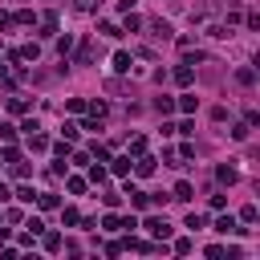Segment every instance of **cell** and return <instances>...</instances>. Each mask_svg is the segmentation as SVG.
I'll return each mask as SVG.
<instances>
[{
    "mask_svg": "<svg viewBox=\"0 0 260 260\" xmlns=\"http://www.w3.org/2000/svg\"><path fill=\"white\" fill-rule=\"evenodd\" d=\"M171 77H175V85H191V81H195V69H191V65H179Z\"/></svg>",
    "mask_w": 260,
    "mask_h": 260,
    "instance_id": "5",
    "label": "cell"
},
{
    "mask_svg": "<svg viewBox=\"0 0 260 260\" xmlns=\"http://www.w3.org/2000/svg\"><path fill=\"white\" fill-rule=\"evenodd\" d=\"M134 4H138V0H118V12H130Z\"/></svg>",
    "mask_w": 260,
    "mask_h": 260,
    "instance_id": "41",
    "label": "cell"
},
{
    "mask_svg": "<svg viewBox=\"0 0 260 260\" xmlns=\"http://www.w3.org/2000/svg\"><path fill=\"white\" fill-rule=\"evenodd\" d=\"M142 150H146V138H142V134H134V138H130V150H126V154H142Z\"/></svg>",
    "mask_w": 260,
    "mask_h": 260,
    "instance_id": "22",
    "label": "cell"
},
{
    "mask_svg": "<svg viewBox=\"0 0 260 260\" xmlns=\"http://www.w3.org/2000/svg\"><path fill=\"white\" fill-rule=\"evenodd\" d=\"M175 106H179L183 114H195V106H199V102H195V93H183V98H179Z\"/></svg>",
    "mask_w": 260,
    "mask_h": 260,
    "instance_id": "12",
    "label": "cell"
},
{
    "mask_svg": "<svg viewBox=\"0 0 260 260\" xmlns=\"http://www.w3.org/2000/svg\"><path fill=\"white\" fill-rule=\"evenodd\" d=\"M16 138V126L12 122H0V142H12Z\"/></svg>",
    "mask_w": 260,
    "mask_h": 260,
    "instance_id": "26",
    "label": "cell"
},
{
    "mask_svg": "<svg viewBox=\"0 0 260 260\" xmlns=\"http://www.w3.org/2000/svg\"><path fill=\"white\" fill-rule=\"evenodd\" d=\"M98 32H106V37H122V28H118L114 20H102V24H98Z\"/></svg>",
    "mask_w": 260,
    "mask_h": 260,
    "instance_id": "21",
    "label": "cell"
},
{
    "mask_svg": "<svg viewBox=\"0 0 260 260\" xmlns=\"http://www.w3.org/2000/svg\"><path fill=\"white\" fill-rule=\"evenodd\" d=\"M37 207H45V211H53V207H57V195H53V191H45V195H37Z\"/></svg>",
    "mask_w": 260,
    "mask_h": 260,
    "instance_id": "17",
    "label": "cell"
},
{
    "mask_svg": "<svg viewBox=\"0 0 260 260\" xmlns=\"http://www.w3.org/2000/svg\"><path fill=\"white\" fill-rule=\"evenodd\" d=\"M171 199H179V203H187V199H195V187H191L187 179H179V183H175V191H171Z\"/></svg>",
    "mask_w": 260,
    "mask_h": 260,
    "instance_id": "3",
    "label": "cell"
},
{
    "mask_svg": "<svg viewBox=\"0 0 260 260\" xmlns=\"http://www.w3.org/2000/svg\"><path fill=\"white\" fill-rule=\"evenodd\" d=\"M89 154H93L98 162H106V158H110V150H106V146H98V142H93V150H89Z\"/></svg>",
    "mask_w": 260,
    "mask_h": 260,
    "instance_id": "36",
    "label": "cell"
},
{
    "mask_svg": "<svg viewBox=\"0 0 260 260\" xmlns=\"http://www.w3.org/2000/svg\"><path fill=\"white\" fill-rule=\"evenodd\" d=\"M215 232H223V236L240 232V228H236V215H219V219H215Z\"/></svg>",
    "mask_w": 260,
    "mask_h": 260,
    "instance_id": "9",
    "label": "cell"
},
{
    "mask_svg": "<svg viewBox=\"0 0 260 260\" xmlns=\"http://www.w3.org/2000/svg\"><path fill=\"white\" fill-rule=\"evenodd\" d=\"M106 162H110V171H114V175H130V167H134V162H130V154H118V158H106Z\"/></svg>",
    "mask_w": 260,
    "mask_h": 260,
    "instance_id": "4",
    "label": "cell"
},
{
    "mask_svg": "<svg viewBox=\"0 0 260 260\" xmlns=\"http://www.w3.org/2000/svg\"><path fill=\"white\" fill-rule=\"evenodd\" d=\"M0 158H4V162H16V158H20V146H12V142H4V154H0Z\"/></svg>",
    "mask_w": 260,
    "mask_h": 260,
    "instance_id": "23",
    "label": "cell"
},
{
    "mask_svg": "<svg viewBox=\"0 0 260 260\" xmlns=\"http://www.w3.org/2000/svg\"><path fill=\"white\" fill-rule=\"evenodd\" d=\"M171 252H175V256H187V252H191V240H175Z\"/></svg>",
    "mask_w": 260,
    "mask_h": 260,
    "instance_id": "31",
    "label": "cell"
},
{
    "mask_svg": "<svg viewBox=\"0 0 260 260\" xmlns=\"http://www.w3.org/2000/svg\"><path fill=\"white\" fill-rule=\"evenodd\" d=\"M142 228H146V232H150V236H154L158 244H167V240H171V223H167V219H158V215H150V219H146Z\"/></svg>",
    "mask_w": 260,
    "mask_h": 260,
    "instance_id": "1",
    "label": "cell"
},
{
    "mask_svg": "<svg viewBox=\"0 0 260 260\" xmlns=\"http://www.w3.org/2000/svg\"><path fill=\"white\" fill-rule=\"evenodd\" d=\"M175 154H179V158H195V146H191V142H183V146H179Z\"/></svg>",
    "mask_w": 260,
    "mask_h": 260,
    "instance_id": "37",
    "label": "cell"
},
{
    "mask_svg": "<svg viewBox=\"0 0 260 260\" xmlns=\"http://www.w3.org/2000/svg\"><path fill=\"white\" fill-rule=\"evenodd\" d=\"M37 24H41V37H53L57 32V12H41Z\"/></svg>",
    "mask_w": 260,
    "mask_h": 260,
    "instance_id": "2",
    "label": "cell"
},
{
    "mask_svg": "<svg viewBox=\"0 0 260 260\" xmlns=\"http://www.w3.org/2000/svg\"><path fill=\"white\" fill-rule=\"evenodd\" d=\"M93 61V41H81V49H77V65H89Z\"/></svg>",
    "mask_w": 260,
    "mask_h": 260,
    "instance_id": "10",
    "label": "cell"
},
{
    "mask_svg": "<svg viewBox=\"0 0 260 260\" xmlns=\"http://www.w3.org/2000/svg\"><path fill=\"white\" fill-rule=\"evenodd\" d=\"M85 110H89V114H93V118H106V110H110V106H106V102H102V98H98V102H85Z\"/></svg>",
    "mask_w": 260,
    "mask_h": 260,
    "instance_id": "14",
    "label": "cell"
},
{
    "mask_svg": "<svg viewBox=\"0 0 260 260\" xmlns=\"http://www.w3.org/2000/svg\"><path fill=\"white\" fill-rule=\"evenodd\" d=\"M69 49H73V37H61V41H57V53H61V57H69Z\"/></svg>",
    "mask_w": 260,
    "mask_h": 260,
    "instance_id": "33",
    "label": "cell"
},
{
    "mask_svg": "<svg viewBox=\"0 0 260 260\" xmlns=\"http://www.w3.org/2000/svg\"><path fill=\"white\" fill-rule=\"evenodd\" d=\"M8 195H12V191H8V187H4V183H0V199H8Z\"/></svg>",
    "mask_w": 260,
    "mask_h": 260,
    "instance_id": "43",
    "label": "cell"
},
{
    "mask_svg": "<svg viewBox=\"0 0 260 260\" xmlns=\"http://www.w3.org/2000/svg\"><path fill=\"white\" fill-rule=\"evenodd\" d=\"M65 106H69V110H73V114H81V110H85V98H69V102H65Z\"/></svg>",
    "mask_w": 260,
    "mask_h": 260,
    "instance_id": "34",
    "label": "cell"
},
{
    "mask_svg": "<svg viewBox=\"0 0 260 260\" xmlns=\"http://www.w3.org/2000/svg\"><path fill=\"white\" fill-rule=\"evenodd\" d=\"M256 215H260V211H256V203H248V207H240V219H244V223H256Z\"/></svg>",
    "mask_w": 260,
    "mask_h": 260,
    "instance_id": "25",
    "label": "cell"
},
{
    "mask_svg": "<svg viewBox=\"0 0 260 260\" xmlns=\"http://www.w3.org/2000/svg\"><path fill=\"white\" fill-rule=\"evenodd\" d=\"M150 28H154V37H162V41H171V37H175V28H171L162 16H158V20H150Z\"/></svg>",
    "mask_w": 260,
    "mask_h": 260,
    "instance_id": "8",
    "label": "cell"
},
{
    "mask_svg": "<svg viewBox=\"0 0 260 260\" xmlns=\"http://www.w3.org/2000/svg\"><path fill=\"white\" fill-rule=\"evenodd\" d=\"M130 53H114V73H130Z\"/></svg>",
    "mask_w": 260,
    "mask_h": 260,
    "instance_id": "11",
    "label": "cell"
},
{
    "mask_svg": "<svg viewBox=\"0 0 260 260\" xmlns=\"http://www.w3.org/2000/svg\"><path fill=\"white\" fill-rule=\"evenodd\" d=\"M215 179H219V183H228V187H232V183H236V179H240V171H236V167H228V162H223V167H215Z\"/></svg>",
    "mask_w": 260,
    "mask_h": 260,
    "instance_id": "7",
    "label": "cell"
},
{
    "mask_svg": "<svg viewBox=\"0 0 260 260\" xmlns=\"http://www.w3.org/2000/svg\"><path fill=\"white\" fill-rule=\"evenodd\" d=\"M61 219L73 228V223H81V211H77V207H61Z\"/></svg>",
    "mask_w": 260,
    "mask_h": 260,
    "instance_id": "18",
    "label": "cell"
},
{
    "mask_svg": "<svg viewBox=\"0 0 260 260\" xmlns=\"http://www.w3.org/2000/svg\"><path fill=\"white\" fill-rule=\"evenodd\" d=\"M65 187H69V195H81V191H85V179H81V175H73Z\"/></svg>",
    "mask_w": 260,
    "mask_h": 260,
    "instance_id": "24",
    "label": "cell"
},
{
    "mask_svg": "<svg viewBox=\"0 0 260 260\" xmlns=\"http://www.w3.org/2000/svg\"><path fill=\"white\" fill-rule=\"evenodd\" d=\"M69 150H73L69 142H57V146H53V154H57V158H69Z\"/></svg>",
    "mask_w": 260,
    "mask_h": 260,
    "instance_id": "35",
    "label": "cell"
},
{
    "mask_svg": "<svg viewBox=\"0 0 260 260\" xmlns=\"http://www.w3.org/2000/svg\"><path fill=\"white\" fill-rule=\"evenodd\" d=\"M102 228H106V232H118V228H122V215H114V211L102 215Z\"/></svg>",
    "mask_w": 260,
    "mask_h": 260,
    "instance_id": "19",
    "label": "cell"
},
{
    "mask_svg": "<svg viewBox=\"0 0 260 260\" xmlns=\"http://www.w3.org/2000/svg\"><path fill=\"white\" fill-rule=\"evenodd\" d=\"M98 8V0H77V12H93Z\"/></svg>",
    "mask_w": 260,
    "mask_h": 260,
    "instance_id": "40",
    "label": "cell"
},
{
    "mask_svg": "<svg viewBox=\"0 0 260 260\" xmlns=\"http://www.w3.org/2000/svg\"><path fill=\"white\" fill-rule=\"evenodd\" d=\"M138 28H142V16H134V8H130L126 12V32H138Z\"/></svg>",
    "mask_w": 260,
    "mask_h": 260,
    "instance_id": "20",
    "label": "cell"
},
{
    "mask_svg": "<svg viewBox=\"0 0 260 260\" xmlns=\"http://www.w3.org/2000/svg\"><path fill=\"white\" fill-rule=\"evenodd\" d=\"M248 134H252V126H248V122H236V126H232V138H236V142H244Z\"/></svg>",
    "mask_w": 260,
    "mask_h": 260,
    "instance_id": "15",
    "label": "cell"
},
{
    "mask_svg": "<svg viewBox=\"0 0 260 260\" xmlns=\"http://www.w3.org/2000/svg\"><path fill=\"white\" fill-rule=\"evenodd\" d=\"M12 195H16V199H20V203H37V191H32V187H16V191H12Z\"/></svg>",
    "mask_w": 260,
    "mask_h": 260,
    "instance_id": "16",
    "label": "cell"
},
{
    "mask_svg": "<svg viewBox=\"0 0 260 260\" xmlns=\"http://www.w3.org/2000/svg\"><path fill=\"white\" fill-rule=\"evenodd\" d=\"M61 130H65V142H73V138H77V134H81V126H77V122H65V126H61Z\"/></svg>",
    "mask_w": 260,
    "mask_h": 260,
    "instance_id": "29",
    "label": "cell"
},
{
    "mask_svg": "<svg viewBox=\"0 0 260 260\" xmlns=\"http://www.w3.org/2000/svg\"><path fill=\"white\" fill-rule=\"evenodd\" d=\"M187 228H191V232H199V228H203V215H195V211H191V215H187Z\"/></svg>",
    "mask_w": 260,
    "mask_h": 260,
    "instance_id": "39",
    "label": "cell"
},
{
    "mask_svg": "<svg viewBox=\"0 0 260 260\" xmlns=\"http://www.w3.org/2000/svg\"><path fill=\"white\" fill-rule=\"evenodd\" d=\"M45 248H49V252H61V236L49 232V236H45Z\"/></svg>",
    "mask_w": 260,
    "mask_h": 260,
    "instance_id": "30",
    "label": "cell"
},
{
    "mask_svg": "<svg viewBox=\"0 0 260 260\" xmlns=\"http://www.w3.org/2000/svg\"><path fill=\"white\" fill-rule=\"evenodd\" d=\"M154 110H158V114H171V110H175V98H158Z\"/></svg>",
    "mask_w": 260,
    "mask_h": 260,
    "instance_id": "28",
    "label": "cell"
},
{
    "mask_svg": "<svg viewBox=\"0 0 260 260\" xmlns=\"http://www.w3.org/2000/svg\"><path fill=\"white\" fill-rule=\"evenodd\" d=\"M28 146H32V150H49V138L37 134V130H28Z\"/></svg>",
    "mask_w": 260,
    "mask_h": 260,
    "instance_id": "13",
    "label": "cell"
},
{
    "mask_svg": "<svg viewBox=\"0 0 260 260\" xmlns=\"http://www.w3.org/2000/svg\"><path fill=\"white\" fill-rule=\"evenodd\" d=\"M236 85H256V69L252 65H240L236 69Z\"/></svg>",
    "mask_w": 260,
    "mask_h": 260,
    "instance_id": "6",
    "label": "cell"
},
{
    "mask_svg": "<svg viewBox=\"0 0 260 260\" xmlns=\"http://www.w3.org/2000/svg\"><path fill=\"white\" fill-rule=\"evenodd\" d=\"M12 20H16V24H32V20H37V16H32V12H28V8H20V12H16V16H12Z\"/></svg>",
    "mask_w": 260,
    "mask_h": 260,
    "instance_id": "32",
    "label": "cell"
},
{
    "mask_svg": "<svg viewBox=\"0 0 260 260\" xmlns=\"http://www.w3.org/2000/svg\"><path fill=\"white\" fill-rule=\"evenodd\" d=\"M69 158H73L77 167H85V162H89V154H85V150H69Z\"/></svg>",
    "mask_w": 260,
    "mask_h": 260,
    "instance_id": "38",
    "label": "cell"
},
{
    "mask_svg": "<svg viewBox=\"0 0 260 260\" xmlns=\"http://www.w3.org/2000/svg\"><path fill=\"white\" fill-rule=\"evenodd\" d=\"M8 110H12V114H24L28 102H24V98H8Z\"/></svg>",
    "mask_w": 260,
    "mask_h": 260,
    "instance_id": "27",
    "label": "cell"
},
{
    "mask_svg": "<svg viewBox=\"0 0 260 260\" xmlns=\"http://www.w3.org/2000/svg\"><path fill=\"white\" fill-rule=\"evenodd\" d=\"M8 24H12V16H8V12H0V28H8Z\"/></svg>",
    "mask_w": 260,
    "mask_h": 260,
    "instance_id": "42",
    "label": "cell"
}]
</instances>
